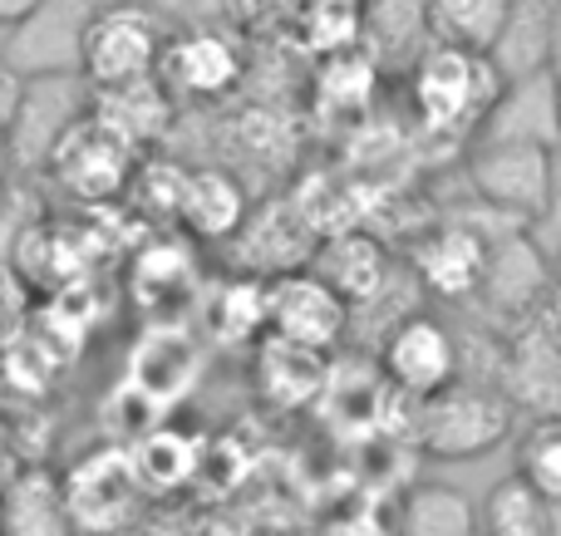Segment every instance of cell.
<instances>
[{
  "mask_svg": "<svg viewBox=\"0 0 561 536\" xmlns=\"http://www.w3.org/2000/svg\"><path fill=\"white\" fill-rule=\"evenodd\" d=\"M507 84L493 55L454 45H428L424 55L409 65V98H414V118L424 133H463L493 118L503 104Z\"/></svg>",
  "mask_w": 561,
  "mask_h": 536,
  "instance_id": "obj_1",
  "label": "cell"
},
{
  "mask_svg": "<svg viewBox=\"0 0 561 536\" xmlns=\"http://www.w3.org/2000/svg\"><path fill=\"white\" fill-rule=\"evenodd\" d=\"M478 536H483V532H478Z\"/></svg>",
  "mask_w": 561,
  "mask_h": 536,
  "instance_id": "obj_33",
  "label": "cell"
},
{
  "mask_svg": "<svg viewBox=\"0 0 561 536\" xmlns=\"http://www.w3.org/2000/svg\"><path fill=\"white\" fill-rule=\"evenodd\" d=\"M134 163H138L134 148H128L124 138H114L84 108V114L49 143V153L39 167H45L75 202H108V197H118L128 187Z\"/></svg>",
  "mask_w": 561,
  "mask_h": 536,
  "instance_id": "obj_6",
  "label": "cell"
},
{
  "mask_svg": "<svg viewBox=\"0 0 561 536\" xmlns=\"http://www.w3.org/2000/svg\"><path fill=\"white\" fill-rule=\"evenodd\" d=\"M507 384H513V399L542 413H561V350L537 325L507 354Z\"/></svg>",
  "mask_w": 561,
  "mask_h": 536,
  "instance_id": "obj_20",
  "label": "cell"
},
{
  "mask_svg": "<svg viewBox=\"0 0 561 536\" xmlns=\"http://www.w3.org/2000/svg\"><path fill=\"white\" fill-rule=\"evenodd\" d=\"M128 458H134V473H138V482H144V492H173L197 473L203 443H197V433L178 429V423H148V429L128 443Z\"/></svg>",
  "mask_w": 561,
  "mask_h": 536,
  "instance_id": "obj_19",
  "label": "cell"
},
{
  "mask_svg": "<svg viewBox=\"0 0 561 536\" xmlns=\"http://www.w3.org/2000/svg\"><path fill=\"white\" fill-rule=\"evenodd\" d=\"M84 84V79H79ZM75 79L69 74H30L25 94H20V108L10 118V163H45L49 143L84 114V98H75Z\"/></svg>",
  "mask_w": 561,
  "mask_h": 536,
  "instance_id": "obj_13",
  "label": "cell"
},
{
  "mask_svg": "<svg viewBox=\"0 0 561 536\" xmlns=\"http://www.w3.org/2000/svg\"><path fill=\"white\" fill-rule=\"evenodd\" d=\"M0 167H10V128L0 124Z\"/></svg>",
  "mask_w": 561,
  "mask_h": 536,
  "instance_id": "obj_30",
  "label": "cell"
},
{
  "mask_svg": "<svg viewBox=\"0 0 561 536\" xmlns=\"http://www.w3.org/2000/svg\"><path fill=\"white\" fill-rule=\"evenodd\" d=\"M513 10H517V0H424V25L434 45L488 55L507 35Z\"/></svg>",
  "mask_w": 561,
  "mask_h": 536,
  "instance_id": "obj_17",
  "label": "cell"
},
{
  "mask_svg": "<svg viewBox=\"0 0 561 536\" xmlns=\"http://www.w3.org/2000/svg\"><path fill=\"white\" fill-rule=\"evenodd\" d=\"M414 433L424 453L434 458H483L488 448L513 433V404L493 389H473V384H444L438 394L419 399Z\"/></svg>",
  "mask_w": 561,
  "mask_h": 536,
  "instance_id": "obj_5",
  "label": "cell"
},
{
  "mask_svg": "<svg viewBox=\"0 0 561 536\" xmlns=\"http://www.w3.org/2000/svg\"><path fill=\"white\" fill-rule=\"evenodd\" d=\"M414 276L444 301H463V295L483 291V271H488V236L473 232L463 222H444L434 232H424L409 252Z\"/></svg>",
  "mask_w": 561,
  "mask_h": 536,
  "instance_id": "obj_12",
  "label": "cell"
},
{
  "mask_svg": "<svg viewBox=\"0 0 561 536\" xmlns=\"http://www.w3.org/2000/svg\"><path fill=\"white\" fill-rule=\"evenodd\" d=\"M84 108L108 128L114 138H124L134 153H153L178 124V98L158 84V74L124 79V84L89 89Z\"/></svg>",
  "mask_w": 561,
  "mask_h": 536,
  "instance_id": "obj_11",
  "label": "cell"
},
{
  "mask_svg": "<svg viewBox=\"0 0 561 536\" xmlns=\"http://www.w3.org/2000/svg\"><path fill=\"white\" fill-rule=\"evenodd\" d=\"M59 488H65L75 536H118L124 527H134L148 498L134 473V458L118 443H104V448H89L84 458H75L59 473Z\"/></svg>",
  "mask_w": 561,
  "mask_h": 536,
  "instance_id": "obj_3",
  "label": "cell"
},
{
  "mask_svg": "<svg viewBox=\"0 0 561 536\" xmlns=\"http://www.w3.org/2000/svg\"><path fill=\"white\" fill-rule=\"evenodd\" d=\"M557 502H547L537 488H527L523 478H507L493 488L483 517H478V532L483 536H557Z\"/></svg>",
  "mask_w": 561,
  "mask_h": 536,
  "instance_id": "obj_21",
  "label": "cell"
},
{
  "mask_svg": "<svg viewBox=\"0 0 561 536\" xmlns=\"http://www.w3.org/2000/svg\"><path fill=\"white\" fill-rule=\"evenodd\" d=\"M227 246H237V271L242 276H262L272 281L280 271H296V266L310 261L316 252V232L300 222V212L286 202H262V207H247L242 226L227 236Z\"/></svg>",
  "mask_w": 561,
  "mask_h": 536,
  "instance_id": "obj_10",
  "label": "cell"
},
{
  "mask_svg": "<svg viewBox=\"0 0 561 536\" xmlns=\"http://www.w3.org/2000/svg\"><path fill=\"white\" fill-rule=\"evenodd\" d=\"M158 84L183 104H217L222 94H232L247 74V59L222 30L213 25H183L163 39L158 49Z\"/></svg>",
  "mask_w": 561,
  "mask_h": 536,
  "instance_id": "obj_7",
  "label": "cell"
},
{
  "mask_svg": "<svg viewBox=\"0 0 561 536\" xmlns=\"http://www.w3.org/2000/svg\"><path fill=\"white\" fill-rule=\"evenodd\" d=\"M168 30L153 5L138 0H108V5H89L84 30H79L75 69L89 89L124 84V79H144L158 69V49H163Z\"/></svg>",
  "mask_w": 561,
  "mask_h": 536,
  "instance_id": "obj_2",
  "label": "cell"
},
{
  "mask_svg": "<svg viewBox=\"0 0 561 536\" xmlns=\"http://www.w3.org/2000/svg\"><path fill=\"white\" fill-rule=\"evenodd\" d=\"M359 30H365L369 45H379V49H409L414 35H428L424 0H365Z\"/></svg>",
  "mask_w": 561,
  "mask_h": 536,
  "instance_id": "obj_24",
  "label": "cell"
},
{
  "mask_svg": "<svg viewBox=\"0 0 561 536\" xmlns=\"http://www.w3.org/2000/svg\"><path fill=\"white\" fill-rule=\"evenodd\" d=\"M330 536H394V527H385V522H369V517H350V522H335Z\"/></svg>",
  "mask_w": 561,
  "mask_h": 536,
  "instance_id": "obj_27",
  "label": "cell"
},
{
  "mask_svg": "<svg viewBox=\"0 0 561 536\" xmlns=\"http://www.w3.org/2000/svg\"><path fill=\"white\" fill-rule=\"evenodd\" d=\"M20 94H25V74L0 55V124L5 128H10V118H15V108H20Z\"/></svg>",
  "mask_w": 561,
  "mask_h": 536,
  "instance_id": "obj_25",
  "label": "cell"
},
{
  "mask_svg": "<svg viewBox=\"0 0 561 536\" xmlns=\"http://www.w3.org/2000/svg\"><path fill=\"white\" fill-rule=\"evenodd\" d=\"M468 177H473L478 197L488 207L507 217H547L557 193V163H552V148L533 133H517V138H483L468 158Z\"/></svg>",
  "mask_w": 561,
  "mask_h": 536,
  "instance_id": "obj_4",
  "label": "cell"
},
{
  "mask_svg": "<svg viewBox=\"0 0 561 536\" xmlns=\"http://www.w3.org/2000/svg\"><path fill=\"white\" fill-rule=\"evenodd\" d=\"M537 330L561 350V286H552V295H542V305H537Z\"/></svg>",
  "mask_w": 561,
  "mask_h": 536,
  "instance_id": "obj_26",
  "label": "cell"
},
{
  "mask_svg": "<svg viewBox=\"0 0 561 536\" xmlns=\"http://www.w3.org/2000/svg\"><path fill=\"white\" fill-rule=\"evenodd\" d=\"M0 202H5V193H0Z\"/></svg>",
  "mask_w": 561,
  "mask_h": 536,
  "instance_id": "obj_32",
  "label": "cell"
},
{
  "mask_svg": "<svg viewBox=\"0 0 561 536\" xmlns=\"http://www.w3.org/2000/svg\"><path fill=\"white\" fill-rule=\"evenodd\" d=\"M379 370L404 399H428L458 380V345L434 315H404L379 350Z\"/></svg>",
  "mask_w": 561,
  "mask_h": 536,
  "instance_id": "obj_9",
  "label": "cell"
},
{
  "mask_svg": "<svg viewBox=\"0 0 561 536\" xmlns=\"http://www.w3.org/2000/svg\"><path fill=\"white\" fill-rule=\"evenodd\" d=\"M517 478L561 508V413H542V419L523 433V448H517Z\"/></svg>",
  "mask_w": 561,
  "mask_h": 536,
  "instance_id": "obj_23",
  "label": "cell"
},
{
  "mask_svg": "<svg viewBox=\"0 0 561 536\" xmlns=\"http://www.w3.org/2000/svg\"><path fill=\"white\" fill-rule=\"evenodd\" d=\"M350 305L310 266H296V271H280L266 281V335H280V340H296L306 350L325 354L340 345Z\"/></svg>",
  "mask_w": 561,
  "mask_h": 536,
  "instance_id": "obj_8",
  "label": "cell"
},
{
  "mask_svg": "<svg viewBox=\"0 0 561 536\" xmlns=\"http://www.w3.org/2000/svg\"><path fill=\"white\" fill-rule=\"evenodd\" d=\"M325 384V354L306 350L296 340H280V335H266L262 350H256V389L266 394L280 409H296V404H310Z\"/></svg>",
  "mask_w": 561,
  "mask_h": 536,
  "instance_id": "obj_18",
  "label": "cell"
},
{
  "mask_svg": "<svg viewBox=\"0 0 561 536\" xmlns=\"http://www.w3.org/2000/svg\"><path fill=\"white\" fill-rule=\"evenodd\" d=\"M0 536H75L55 468H20L0 482Z\"/></svg>",
  "mask_w": 561,
  "mask_h": 536,
  "instance_id": "obj_16",
  "label": "cell"
},
{
  "mask_svg": "<svg viewBox=\"0 0 561 536\" xmlns=\"http://www.w3.org/2000/svg\"><path fill=\"white\" fill-rule=\"evenodd\" d=\"M552 124H557V133H561V69H557V84H552Z\"/></svg>",
  "mask_w": 561,
  "mask_h": 536,
  "instance_id": "obj_29",
  "label": "cell"
},
{
  "mask_svg": "<svg viewBox=\"0 0 561 536\" xmlns=\"http://www.w3.org/2000/svg\"><path fill=\"white\" fill-rule=\"evenodd\" d=\"M394 536H478V512L463 492L444 482H424L404 498Z\"/></svg>",
  "mask_w": 561,
  "mask_h": 536,
  "instance_id": "obj_22",
  "label": "cell"
},
{
  "mask_svg": "<svg viewBox=\"0 0 561 536\" xmlns=\"http://www.w3.org/2000/svg\"><path fill=\"white\" fill-rule=\"evenodd\" d=\"M547 276H552V286H561V252L552 256V266H547Z\"/></svg>",
  "mask_w": 561,
  "mask_h": 536,
  "instance_id": "obj_31",
  "label": "cell"
},
{
  "mask_svg": "<svg viewBox=\"0 0 561 536\" xmlns=\"http://www.w3.org/2000/svg\"><path fill=\"white\" fill-rule=\"evenodd\" d=\"M35 5H39V0H0V30L20 25V20H25Z\"/></svg>",
  "mask_w": 561,
  "mask_h": 536,
  "instance_id": "obj_28",
  "label": "cell"
},
{
  "mask_svg": "<svg viewBox=\"0 0 561 536\" xmlns=\"http://www.w3.org/2000/svg\"><path fill=\"white\" fill-rule=\"evenodd\" d=\"M247 207H252V197H247L242 177H232L227 167H187L173 217L193 242H227L242 226Z\"/></svg>",
  "mask_w": 561,
  "mask_h": 536,
  "instance_id": "obj_15",
  "label": "cell"
},
{
  "mask_svg": "<svg viewBox=\"0 0 561 536\" xmlns=\"http://www.w3.org/2000/svg\"><path fill=\"white\" fill-rule=\"evenodd\" d=\"M306 266L335 286L340 301H345L350 311H355V305L379 301L385 286H389V252L369 232H359V226H345V232L320 236Z\"/></svg>",
  "mask_w": 561,
  "mask_h": 536,
  "instance_id": "obj_14",
  "label": "cell"
}]
</instances>
